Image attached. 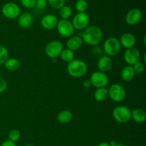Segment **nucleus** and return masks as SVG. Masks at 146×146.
Returning <instances> with one entry per match:
<instances>
[{"label": "nucleus", "mask_w": 146, "mask_h": 146, "mask_svg": "<svg viewBox=\"0 0 146 146\" xmlns=\"http://www.w3.org/2000/svg\"><path fill=\"white\" fill-rule=\"evenodd\" d=\"M73 14V10L71 7L68 5H64L61 9L59 10V14L61 19L68 20V19L71 18Z\"/></svg>", "instance_id": "b1692460"}, {"label": "nucleus", "mask_w": 146, "mask_h": 146, "mask_svg": "<svg viewBox=\"0 0 146 146\" xmlns=\"http://www.w3.org/2000/svg\"><path fill=\"white\" fill-rule=\"evenodd\" d=\"M73 118V113L69 110H64L58 113L57 115V121L63 124L71 122Z\"/></svg>", "instance_id": "412c9836"}, {"label": "nucleus", "mask_w": 146, "mask_h": 146, "mask_svg": "<svg viewBox=\"0 0 146 146\" xmlns=\"http://www.w3.org/2000/svg\"><path fill=\"white\" fill-rule=\"evenodd\" d=\"M93 86L96 88L106 87L109 83V78L106 73L97 71L92 73L89 78Z\"/></svg>", "instance_id": "6e6552de"}, {"label": "nucleus", "mask_w": 146, "mask_h": 146, "mask_svg": "<svg viewBox=\"0 0 146 146\" xmlns=\"http://www.w3.org/2000/svg\"><path fill=\"white\" fill-rule=\"evenodd\" d=\"M119 41L121 47L128 49V48L135 47V44H136V38L132 33L126 32L121 35Z\"/></svg>", "instance_id": "2eb2a0df"}, {"label": "nucleus", "mask_w": 146, "mask_h": 146, "mask_svg": "<svg viewBox=\"0 0 146 146\" xmlns=\"http://www.w3.org/2000/svg\"><path fill=\"white\" fill-rule=\"evenodd\" d=\"M83 86H84V88H91V87L92 86V85H91V81H90V80L89 79L85 80V81L83 82Z\"/></svg>", "instance_id": "f704fd0d"}, {"label": "nucleus", "mask_w": 146, "mask_h": 146, "mask_svg": "<svg viewBox=\"0 0 146 146\" xmlns=\"http://www.w3.org/2000/svg\"><path fill=\"white\" fill-rule=\"evenodd\" d=\"M6 69L10 71H15L20 67V62L17 58H9L4 64Z\"/></svg>", "instance_id": "4be33fe9"}, {"label": "nucleus", "mask_w": 146, "mask_h": 146, "mask_svg": "<svg viewBox=\"0 0 146 146\" xmlns=\"http://www.w3.org/2000/svg\"><path fill=\"white\" fill-rule=\"evenodd\" d=\"M94 99L98 102H103L108 98V91L106 87L96 88L94 94Z\"/></svg>", "instance_id": "aec40b11"}, {"label": "nucleus", "mask_w": 146, "mask_h": 146, "mask_svg": "<svg viewBox=\"0 0 146 146\" xmlns=\"http://www.w3.org/2000/svg\"><path fill=\"white\" fill-rule=\"evenodd\" d=\"M132 66L133 68V70L135 74H141L145 71V64H144V63L141 62V61H138V62H137L136 64H135Z\"/></svg>", "instance_id": "c85d7f7f"}, {"label": "nucleus", "mask_w": 146, "mask_h": 146, "mask_svg": "<svg viewBox=\"0 0 146 146\" xmlns=\"http://www.w3.org/2000/svg\"><path fill=\"white\" fill-rule=\"evenodd\" d=\"M113 117L116 122L125 123L131 119V111L125 106H118L113 110Z\"/></svg>", "instance_id": "20e7f679"}, {"label": "nucleus", "mask_w": 146, "mask_h": 146, "mask_svg": "<svg viewBox=\"0 0 146 146\" xmlns=\"http://www.w3.org/2000/svg\"><path fill=\"white\" fill-rule=\"evenodd\" d=\"M121 50V46L119 39L116 37L111 36L106 38L104 43L103 51L106 55L108 56H115L120 53Z\"/></svg>", "instance_id": "7ed1b4c3"}, {"label": "nucleus", "mask_w": 146, "mask_h": 146, "mask_svg": "<svg viewBox=\"0 0 146 146\" xmlns=\"http://www.w3.org/2000/svg\"><path fill=\"white\" fill-rule=\"evenodd\" d=\"M131 118L138 123H144L146 120V113L145 111L141 108H136L131 111Z\"/></svg>", "instance_id": "6ab92c4d"}, {"label": "nucleus", "mask_w": 146, "mask_h": 146, "mask_svg": "<svg viewBox=\"0 0 146 146\" xmlns=\"http://www.w3.org/2000/svg\"><path fill=\"white\" fill-rule=\"evenodd\" d=\"M123 58L128 65L133 66L141 59V51L135 47L128 48L124 52Z\"/></svg>", "instance_id": "9b49d317"}, {"label": "nucleus", "mask_w": 146, "mask_h": 146, "mask_svg": "<svg viewBox=\"0 0 146 146\" xmlns=\"http://www.w3.org/2000/svg\"><path fill=\"white\" fill-rule=\"evenodd\" d=\"M115 146H126V145H123V144H122V143H117V144Z\"/></svg>", "instance_id": "e433bc0d"}, {"label": "nucleus", "mask_w": 146, "mask_h": 146, "mask_svg": "<svg viewBox=\"0 0 146 146\" xmlns=\"http://www.w3.org/2000/svg\"><path fill=\"white\" fill-rule=\"evenodd\" d=\"M98 146H111V145H110L109 143L103 142V143H101L98 144Z\"/></svg>", "instance_id": "c9c22d12"}, {"label": "nucleus", "mask_w": 146, "mask_h": 146, "mask_svg": "<svg viewBox=\"0 0 146 146\" xmlns=\"http://www.w3.org/2000/svg\"><path fill=\"white\" fill-rule=\"evenodd\" d=\"M56 29L59 35L65 38H69L72 36L75 31L71 21L65 19L58 20Z\"/></svg>", "instance_id": "9d476101"}, {"label": "nucleus", "mask_w": 146, "mask_h": 146, "mask_svg": "<svg viewBox=\"0 0 146 146\" xmlns=\"http://www.w3.org/2000/svg\"><path fill=\"white\" fill-rule=\"evenodd\" d=\"M143 13L139 9L133 8L130 9L125 15V20L127 24L134 26L138 24L142 20Z\"/></svg>", "instance_id": "f8f14e48"}, {"label": "nucleus", "mask_w": 146, "mask_h": 146, "mask_svg": "<svg viewBox=\"0 0 146 146\" xmlns=\"http://www.w3.org/2000/svg\"><path fill=\"white\" fill-rule=\"evenodd\" d=\"M84 41L79 36H72L69 37L66 41L67 48L71 51H78L83 46Z\"/></svg>", "instance_id": "f3484780"}, {"label": "nucleus", "mask_w": 146, "mask_h": 146, "mask_svg": "<svg viewBox=\"0 0 146 146\" xmlns=\"http://www.w3.org/2000/svg\"><path fill=\"white\" fill-rule=\"evenodd\" d=\"M7 88V82L4 78L0 77V94L4 93Z\"/></svg>", "instance_id": "2f4dec72"}, {"label": "nucleus", "mask_w": 146, "mask_h": 146, "mask_svg": "<svg viewBox=\"0 0 146 146\" xmlns=\"http://www.w3.org/2000/svg\"><path fill=\"white\" fill-rule=\"evenodd\" d=\"M79 36L85 44L91 46H96L102 41L103 31L98 26H88L83 30L81 35Z\"/></svg>", "instance_id": "f257e3e1"}, {"label": "nucleus", "mask_w": 146, "mask_h": 146, "mask_svg": "<svg viewBox=\"0 0 146 146\" xmlns=\"http://www.w3.org/2000/svg\"><path fill=\"white\" fill-rule=\"evenodd\" d=\"M21 5L27 9H32L35 7L36 0H20Z\"/></svg>", "instance_id": "c756f323"}, {"label": "nucleus", "mask_w": 146, "mask_h": 146, "mask_svg": "<svg viewBox=\"0 0 146 146\" xmlns=\"http://www.w3.org/2000/svg\"><path fill=\"white\" fill-rule=\"evenodd\" d=\"M48 5V1L47 0H36V6L38 9H44Z\"/></svg>", "instance_id": "7c9ffc66"}, {"label": "nucleus", "mask_w": 146, "mask_h": 146, "mask_svg": "<svg viewBox=\"0 0 146 146\" xmlns=\"http://www.w3.org/2000/svg\"><path fill=\"white\" fill-rule=\"evenodd\" d=\"M113 61L111 57L107 55H103L99 57L97 62V67L99 71L107 73L111 71L113 67Z\"/></svg>", "instance_id": "4468645a"}, {"label": "nucleus", "mask_w": 146, "mask_h": 146, "mask_svg": "<svg viewBox=\"0 0 146 146\" xmlns=\"http://www.w3.org/2000/svg\"><path fill=\"white\" fill-rule=\"evenodd\" d=\"M108 97L113 101L116 103L122 102L126 97V91L122 85L113 84L108 88Z\"/></svg>", "instance_id": "39448f33"}, {"label": "nucleus", "mask_w": 146, "mask_h": 146, "mask_svg": "<svg viewBox=\"0 0 146 146\" xmlns=\"http://www.w3.org/2000/svg\"><path fill=\"white\" fill-rule=\"evenodd\" d=\"M48 4L56 10H60L65 5V0H47Z\"/></svg>", "instance_id": "bb28decb"}, {"label": "nucleus", "mask_w": 146, "mask_h": 146, "mask_svg": "<svg viewBox=\"0 0 146 146\" xmlns=\"http://www.w3.org/2000/svg\"><path fill=\"white\" fill-rule=\"evenodd\" d=\"M24 146H34V145H32V144H27V145H25Z\"/></svg>", "instance_id": "4c0bfd02"}, {"label": "nucleus", "mask_w": 146, "mask_h": 146, "mask_svg": "<svg viewBox=\"0 0 146 146\" xmlns=\"http://www.w3.org/2000/svg\"><path fill=\"white\" fill-rule=\"evenodd\" d=\"M1 14L5 18L9 19H14L18 18L21 14V9L19 6L14 2H7L2 6Z\"/></svg>", "instance_id": "423d86ee"}, {"label": "nucleus", "mask_w": 146, "mask_h": 146, "mask_svg": "<svg viewBox=\"0 0 146 146\" xmlns=\"http://www.w3.org/2000/svg\"><path fill=\"white\" fill-rule=\"evenodd\" d=\"M58 19L57 17L54 14H46L41 18V25L44 29L46 30H53L56 28L57 24H58Z\"/></svg>", "instance_id": "ddd939ff"}, {"label": "nucleus", "mask_w": 146, "mask_h": 146, "mask_svg": "<svg viewBox=\"0 0 146 146\" xmlns=\"http://www.w3.org/2000/svg\"><path fill=\"white\" fill-rule=\"evenodd\" d=\"M17 23L21 28L29 29L34 24V17L30 12H24L18 17Z\"/></svg>", "instance_id": "dca6fc26"}, {"label": "nucleus", "mask_w": 146, "mask_h": 146, "mask_svg": "<svg viewBox=\"0 0 146 146\" xmlns=\"http://www.w3.org/2000/svg\"><path fill=\"white\" fill-rule=\"evenodd\" d=\"M88 8V4L86 0H77L75 4V9L78 13L86 12Z\"/></svg>", "instance_id": "393cba45"}, {"label": "nucleus", "mask_w": 146, "mask_h": 146, "mask_svg": "<svg viewBox=\"0 0 146 146\" xmlns=\"http://www.w3.org/2000/svg\"><path fill=\"white\" fill-rule=\"evenodd\" d=\"M88 71V66L81 59H74L67 65V72L73 78H81Z\"/></svg>", "instance_id": "f03ea898"}, {"label": "nucleus", "mask_w": 146, "mask_h": 146, "mask_svg": "<svg viewBox=\"0 0 146 146\" xmlns=\"http://www.w3.org/2000/svg\"><path fill=\"white\" fill-rule=\"evenodd\" d=\"M9 51L5 46L0 44V64H4V62L9 58Z\"/></svg>", "instance_id": "a878e982"}, {"label": "nucleus", "mask_w": 146, "mask_h": 146, "mask_svg": "<svg viewBox=\"0 0 146 146\" xmlns=\"http://www.w3.org/2000/svg\"><path fill=\"white\" fill-rule=\"evenodd\" d=\"M135 73L134 71L132 66L127 65L123 68L121 72V76L123 81L129 82L131 81L135 76Z\"/></svg>", "instance_id": "a211bd4d"}, {"label": "nucleus", "mask_w": 146, "mask_h": 146, "mask_svg": "<svg viewBox=\"0 0 146 146\" xmlns=\"http://www.w3.org/2000/svg\"><path fill=\"white\" fill-rule=\"evenodd\" d=\"M74 29L82 31L89 26L90 17L86 12L77 13L73 17L72 21Z\"/></svg>", "instance_id": "1a4fd4ad"}, {"label": "nucleus", "mask_w": 146, "mask_h": 146, "mask_svg": "<svg viewBox=\"0 0 146 146\" xmlns=\"http://www.w3.org/2000/svg\"><path fill=\"white\" fill-rule=\"evenodd\" d=\"M8 140L12 141V142L16 143L17 141H19L21 138V133L19 132V131L17 129L11 130L9 133L8 135Z\"/></svg>", "instance_id": "cd10ccee"}, {"label": "nucleus", "mask_w": 146, "mask_h": 146, "mask_svg": "<svg viewBox=\"0 0 146 146\" xmlns=\"http://www.w3.org/2000/svg\"><path fill=\"white\" fill-rule=\"evenodd\" d=\"M0 146H17V144H16V143L12 142L9 140H7V141H4Z\"/></svg>", "instance_id": "72a5a7b5"}, {"label": "nucleus", "mask_w": 146, "mask_h": 146, "mask_svg": "<svg viewBox=\"0 0 146 146\" xmlns=\"http://www.w3.org/2000/svg\"><path fill=\"white\" fill-rule=\"evenodd\" d=\"M92 53L94 55L98 56H103L104 51H103L102 48H100V47L96 46H93Z\"/></svg>", "instance_id": "473e14b6"}, {"label": "nucleus", "mask_w": 146, "mask_h": 146, "mask_svg": "<svg viewBox=\"0 0 146 146\" xmlns=\"http://www.w3.org/2000/svg\"><path fill=\"white\" fill-rule=\"evenodd\" d=\"M60 57L63 61L68 64L74 59H75V54H74V51H71L68 48H64L60 54Z\"/></svg>", "instance_id": "5701e85b"}, {"label": "nucleus", "mask_w": 146, "mask_h": 146, "mask_svg": "<svg viewBox=\"0 0 146 146\" xmlns=\"http://www.w3.org/2000/svg\"><path fill=\"white\" fill-rule=\"evenodd\" d=\"M64 49V45L59 41H51L46 44L45 47L46 55L48 58L54 59L60 56L61 51Z\"/></svg>", "instance_id": "0eeeda50"}]
</instances>
